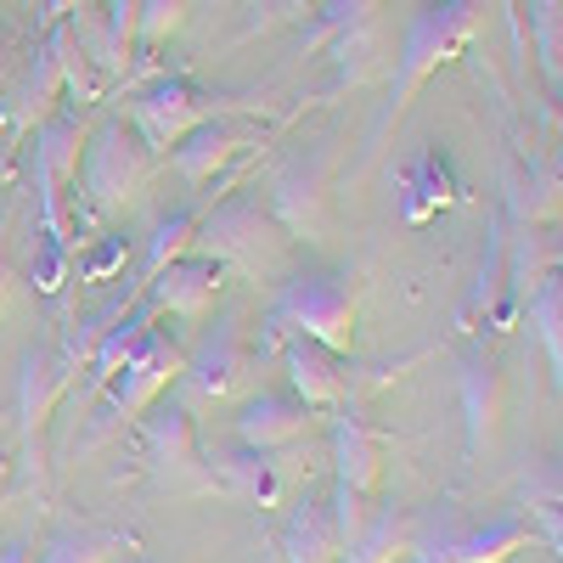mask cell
Returning a JSON list of instances; mask_svg holds the SVG:
<instances>
[{
	"label": "cell",
	"instance_id": "cell-1",
	"mask_svg": "<svg viewBox=\"0 0 563 563\" xmlns=\"http://www.w3.org/2000/svg\"><path fill=\"white\" fill-rule=\"evenodd\" d=\"M479 29V0H429L422 12L406 18V34H400V57H395V90H389V108L372 130V141H384L389 124L406 119V108L417 102V90L429 85L434 68H445L467 40Z\"/></svg>",
	"mask_w": 563,
	"mask_h": 563
},
{
	"label": "cell",
	"instance_id": "cell-2",
	"mask_svg": "<svg viewBox=\"0 0 563 563\" xmlns=\"http://www.w3.org/2000/svg\"><path fill=\"white\" fill-rule=\"evenodd\" d=\"M288 249H294V238L254 198L214 203L192 231V254H203L225 271H243V276H282L288 271Z\"/></svg>",
	"mask_w": 563,
	"mask_h": 563
},
{
	"label": "cell",
	"instance_id": "cell-3",
	"mask_svg": "<svg viewBox=\"0 0 563 563\" xmlns=\"http://www.w3.org/2000/svg\"><path fill=\"white\" fill-rule=\"evenodd\" d=\"M79 180H85V198L97 203L102 214H124L153 180V147L141 141L135 124H124L113 113V119H102L97 130L85 135Z\"/></svg>",
	"mask_w": 563,
	"mask_h": 563
},
{
	"label": "cell",
	"instance_id": "cell-4",
	"mask_svg": "<svg viewBox=\"0 0 563 563\" xmlns=\"http://www.w3.org/2000/svg\"><path fill=\"white\" fill-rule=\"evenodd\" d=\"M378 479H384V434L372 429L366 417L344 411L333 422V501H327L344 547L361 536L366 512H372V496H378Z\"/></svg>",
	"mask_w": 563,
	"mask_h": 563
},
{
	"label": "cell",
	"instance_id": "cell-5",
	"mask_svg": "<svg viewBox=\"0 0 563 563\" xmlns=\"http://www.w3.org/2000/svg\"><path fill=\"white\" fill-rule=\"evenodd\" d=\"M74 378L79 366L57 344H29L18 355V445L29 462V490L45 485V429H52V411L63 406Z\"/></svg>",
	"mask_w": 563,
	"mask_h": 563
},
{
	"label": "cell",
	"instance_id": "cell-6",
	"mask_svg": "<svg viewBox=\"0 0 563 563\" xmlns=\"http://www.w3.org/2000/svg\"><path fill=\"white\" fill-rule=\"evenodd\" d=\"M186 372V350L169 339V333H158V327H147L141 333V344L124 355V366L113 372V384L102 389L108 395V417L90 429L85 440H102L108 429H130V422H141L153 406H158V395Z\"/></svg>",
	"mask_w": 563,
	"mask_h": 563
},
{
	"label": "cell",
	"instance_id": "cell-7",
	"mask_svg": "<svg viewBox=\"0 0 563 563\" xmlns=\"http://www.w3.org/2000/svg\"><path fill=\"white\" fill-rule=\"evenodd\" d=\"M141 462H147V474L175 490V496H209L220 490L214 485V467L203 462V445H198V422L180 400L169 406H153L141 417Z\"/></svg>",
	"mask_w": 563,
	"mask_h": 563
},
{
	"label": "cell",
	"instance_id": "cell-8",
	"mask_svg": "<svg viewBox=\"0 0 563 563\" xmlns=\"http://www.w3.org/2000/svg\"><path fill=\"white\" fill-rule=\"evenodd\" d=\"M355 288L350 276H333V271H316V276H294L276 299V327H294L299 339H316L321 350L344 355L355 344Z\"/></svg>",
	"mask_w": 563,
	"mask_h": 563
},
{
	"label": "cell",
	"instance_id": "cell-9",
	"mask_svg": "<svg viewBox=\"0 0 563 563\" xmlns=\"http://www.w3.org/2000/svg\"><path fill=\"white\" fill-rule=\"evenodd\" d=\"M333 147L294 153L271 175V214L294 243H321L333 231Z\"/></svg>",
	"mask_w": 563,
	"mask_h": 563
},
{
	"label": "cell",
	"instance_id": "cell-10",
	"mask_svg": "<svg viewBox=\"0 0 563 563\" xmlns=\"http://www.w3.org/2000/svg\"><path fill=\"white\" fill-rule=\"evenodd\" d=\"M249 102H225V97H203V90L192 79H153L147 90H135V108H130V124L141 130V141H147L153 153H169L180 135H192L198 124L209 119H225V113H238Z\"/></svg>",
	"mask_w": 563,
	"mask_h": 563
},
{
	"label": "cell",
	"instance_id": "cell-11",
	"mask_svg": "<svg viewBox=\"0 0 563 563\" xmlns=\"http://www.w3.org/2000/svg\"><path fill=\"white\" fill-rule=\"evenodd\" d=\"M530 519L507 512V519H490L485 530H456V525H434V530H417L411 525V563H507L512 552L530 547Z\"/></svg>",
	"mask_w": 563,
	"mask_h": 563
},
{
	"label": "cell",
	"instance_id": "cell-12",
	"mask_svg": "<svg viewBox=\"0 0 563 563\" xmlns=\"http://www.w3.org/2000/svg\"><path fill=\"white\" fill-rule=\"evenodd\" d=\"M243 372H249V333H243V316L225 310L198 339V350H186V372H180V378H186V389L203 395V400H225V395H238Z\"/></svg>",
	"mask_w": 563,
	"mask_h": 563
},
{
	"label": "cell",
	"instance_id": "cell-13",
	"mask_svg": "<svg viewBox=\"0 0 563 563\" xmlns=\"http://www.w3.org/2000/svg\"><path fill=\"white\" fill-rule=\"evenodd\" d=\"M68 40H74L68 18H63V23H45V40L34 45V63L23 68V79H12V90H7V124H12L18 135L34 130V124H45V119L57 113L63 52H68Z\"/></svg>",
	"mask_w": 563,
	"mask_h": 563
},
{
	"label": "cell",
	"instance_id": "cell-14",
	"mask_svg": "<svg viewBox=\"0 0 563 563\" xmlns=\"http://www.w3.org/2000/svg\"><path fill=\"white\" fill-rule=\"evenodd\" d=\"M225 265H214V260H203V254H180L169 271H158L153 282H147V310L153 316H175V321H203L209 310H214V299H220V288H225Z\"/></svg>",
	"mask_w": 563,
	"mask_h": 563
},
{
	"label": "cell",
	"instance_id": "cell-15",
	"mask_svg": "<svg viewBox=\"0 0 563 563\" xmlns=\"http://www.w3.org/2000/svg\"><path fill=\"white\" fill-rule=\"evenodd\" d=\"M395 186H400V220L406 225H422V220H434L440 209H451L462 198V175L451 164V153L440 147H417L400 169H395Z\"/></svg>",
	"mask_w": 563,
	"mask_h": 563
},
{
	"label": "cell",
	"instance_id": "cell-16",
	"mask_svg": "<svg viewBox=\"0 0 563 563\" xmlns=\"http://www.w3.org/2000/svg\"><path fill=\"white\" fill-rule=\"evenodd\" d=\"M316 429V411L294 395H254L238 406V417H231V434H238V445H254V451H288L294 440H305Z\"/></svg>",
	"mask_w": 563,
	"mask_h": 563
},
{
	"label": "cell",
	"instance_id": "cell-17",
	"mask_svg": "<svg viewBox=\"0 0 563 563\" xmlns=\"http://www.w3.org/2000/svg\"><path fill=\"white\" fill-rule=\"evenodd\" d=\"M456 395H462V417H467V451H485L496 440V422L507 406V384H501V366L485 350H467L456 361Z\"/></svg>",
	"mask_w": 563,
	"mask_h": 563
},
{
	"label": "cell",
	"instance_id": "cell-18",
	"mask_svg": "<svg viewBox=\"0 0 563 563\" xmlns=\"http://www.w3.org/2000/svg\"><path fill=\"white\" fill-rule=\"evenodd\" d=\"M214 467V485L225 496H243L254 507H276L282 496H288V462H282L276 451H254V445H231V451H214L209 456Z\"/></svg>",
	"mask_w": 563,
	"mask_h": 563
},
{
	"label": "cell",
	"instance_id": "cell-19",
	"mask_svg": "<svg viewBox=\"0 0 563 563\" xmlns=\"http://www.w3.org/2000/svg\"><path fill=\"white\" fill-rule=\"evenodd\" d=\"M282 372H288V389L321 411V406H344V372H339V355L321 350L316 339H288L282 344Z\"/></svg>",
	"mask_w": 563,
	"mask_h": 563
},
{
	"label": "cell",
	"instance_id": "cell-20",
	"mask_svg": "<svg viewBox=\"0 0 563 563\" xmlns=\"http://www.w3.org/2000/svg\"><path fill=\"white\" fill-rule=\"evenodd\" d=\"M243 147H249V135H243L238 124H231V119H209V124H198L192 135H180L169 153H175V169H180L186 180H192V186H209Z\"/></svg>",
	"mask_w": 563,
	"mask_h": 563
},
{
	"label": "cell",
	"instance_id": "cell-21",
	"mask_svg": "<svg viewBox=\"0 0 563 563\" xmlns=\"http://www.w3.org/2000/svg\"><path fill=\"white\" fill-rule=\"evenodd\" d=\"M344 552L339 530H333V512H327V501H310L299 496L288 525H282V563H333Z\"/></svg>",
	"mask_w": 563,
	"mask_h": 563
},
{
	"label": "cell",
	"instance_id": "cell-22",
	"mask_svg": "<svg viewBox=\"0 0 563 563\" xmlns=\"http://www.w3.org/2000/svg\"><path fill=\"white\" fill-rule=\"evenodd\" d=\"M119 552H135V536L97 530V525H57L40 547V563H113Z\"/></svg>",
	"mask_w": 563,
	"mask_h": 563
},
{
	"label": "cell",
	"instance_id": "cell-23",
	"mask_svg": "<svg viewBox=\"0 0 563 563\" xmlns=\"http://www.w3.org/2000/svg\"><path fill=\"white\" fill-rule=\"evenodd\" d=\"M411 512L406 507H378V512H366V525L361 536L344 547V563H400L406 547H411Z\"/></svg>",
	"mask_w": 563,
	"mask_h": 563
},
{
	"label": "cell",
	"instance_id": "cell-24",
	"mask_svg": "<svg viewBox=\"0 0 563 563\" xmlns=\"http://www.w3.org/2000/svg\"><path fill=\"white\" fill-rule=\"evenodd\" d=\"M192 231H198V214H192V209H169V214L153 225L147 249H141V265H135V282H141V288H147L158 271H169L180 254H192Z\"/></svg>",
	"mask_w": 563,
	"mask_h": 563
},
{
	"label": "cell",
	"instance_id": "cell-25",
	"mask_svg": "<svg viewBox=\"0 0 563 563\" xmlns=\"http://www.w3.org/2000/svg\"><path fill=\"white\" fill-rule=\"evenodd\" d=\"M530 321H536V339L547 350V366H552V395L563 400V294H558V276H547L536 288Z\"/></svg>",
	"mask_w": 563,
	"mask_h": 563
},
{
	"label": "cell",
	"instance_id": "cell-26",
	"mask_svg": "<svg viewBox=\"0 0 563 563\" xmlns=\"http://www.w3.org/2000/svg\"><path fill=\"white\" fill-rule=\"evenodd\" d=\"M378 7H384V0H321V18L305 34V52H321L327 40H344V34L366 29V18L378 12Z\"/></svg>",
	"mask_w": 563,
	"mask_h": 563
},
{
	"label": "cell",
	"instance_id": "cell-27",
	"mask_svg": "<svg viewBox=\"0 0 563 563\" xmlns=\"http://www.w3.org/2000/svg\"><path fill=\"white\" fill-rule=\"evenodd\" d=\"M530 29L547 79H563V0H530Z\"/></svg>",
	"mask_w": 563,
	"mask_h": 563
},
{
	"label": "cell",
	"instance_id": "cell-28",
	"mask_svg": "<svg viewBox=\"0 0 563 563\" xmlns=\"http://www.w3.org/2000/svg\"><path fill=\"white\" fill-rule=\"evenodd\" d=\"M186 0H141V23H135V45L141 52H158V45L180 29Z\"/></svg>",
	"mask_w": 563,
	"mask_h": 563
},
{
	"label": "cell",
	"instance_id": "cell-29",
	"mask_svg": "<svg viewBox=\"0 0 563 563\" xmlns=\"http://www.w3.org/2000/svg\"><path fill=\"white\" fill-rule=\"evenodd\" d=\"M530 525H536V536L547 541V552L563 558V507H558V501H536V507H530Z\"/></svg>",
	"mask_w": 563,
	"mask_h": 563
},
{
	"label": "cell",
	"instance_id": "cell-30",
	"mask_svg": "<svg viewBox=\"0 0 563 563\" xmlns=\"http://www.w3.org/2000/svg\"><path fill=\"white\" fill-rule=\"evenodd\" d=\"M124 260H130V249H124V238H119V243H108L97 260L79 265V282H108L113 271H124Z\"/></svg>",
	"mask_w": 563,
	"mask_h": 563
},
{
	"label": "cell",
	"instance_id": "cell-31",
	"mask_svg": "<svg viewBox=\"0 0 563 563\" xmlns=\"http://www.w3.org/2000/svg\"><path fill=\"white\" fill-rule=\"evenodd\" d=\"M530 490H536V501H558V507H563V456H558L552 467H541Z\"/></svg>",
	"mask_w": 563,
	"mask_h": 563
},
{
	"label": "cell",
	"instance_id": "cell-32",
	"mask_svg": "<svg viewBox=\"0 0 563 563\" xmlns=\"http://www.w3.org/2000/svg\"><path fill=\"white\" fill-rule=\"evenodd\" d=\"M12 282H18V271H12V254H7V220H0V316H7Z\"/></svg>",
	"mask_w": 563,
	"mask_h": 563
},
{
	"label": "cell",
	"instance_id": "cell-33",
	"mask_svg": "<svg viewBox=\"0 0 563 563\" xmlns=\"http://www.w3.org/2000/svg\"><path fill=\"white\" fill-rule=\"evenodd\" d=\"M12 74H18V52H12V40H7V29H0V108H7V90H12Z\"/></svg>",
	"mask_w": 563,
	"mask_h": 563
},
{
	"label": "cell",
	"instance_id": "cell-34",
	"mask_svg": "<svg viewBox=\"0 0 563 563\" xmlns=\"http://www.w3.org/2000/svg\"><path fill=\"white\" fill-rule=\"evenodd\" d=\"M34 552H40V547H34L29 536H18V541H7V547H0V563H40Z\"/></svg>",
	"mask_w": 563,
	"mask_h": 563
},
{
	"label": "cell",
	"instance_id": "cell-35",
	"mask_svg": "<svg viewBox=\"0 0 563 563\" xmlns=\"http://www.w3.org/2000/svg\"><path fill=\"white\" fill-rule=\"evenodd\" d=\"M68 7H74V0H45V12H40V18H45V23H63Z\"/></svg>",
	"mask_w": 563,
	"mask_h": 563
},
{
	"label": "cell",
	"instance_id": "cell-36",
	"mask_svg": "<svg viewBox=\"0 0 563 563\" xmlns=\"http://www.w3.org/2000/svg\"><path fill=\"white\" fill-rule=\"evenodd\" d=\"M0 501H7V451H0Z\"/></svg>",
	"mask_w": 563,
	"mask_h": 563
},
{
	"label": "cell",
	"instance_id": "cell-37",
	"mask_svg": "<svg viewBox=\"0 0 563 563\" xmlns=\"http://www.w3.org/2000/svg\"><path fill=\"white\" fill-rule=\"evenodd\" d=\"M282 7H321V0H282Z\"/></svg>",
	"mask_w": 563,
	"mask_h": 563
},
{
	"label": "cell",
	"instance_id": "cell-38",
	"mask_svg": "<svg viewBox=\"0 0 563 563\" xmlns=\"http://www.w3.org/2000/svg\"><path fill=\"white\" fill-rule=\"evenodd\" d=\"M558 265H563V243H558Z\"/></svg>",
	"mask_w": 563,
	"mask_h": 563
},
{
	"label": "cell",
	"instance_id": "cell-39",
	"mask_svg": "<svg viewBox=\"0 0 563 563\" xmlns=\"http://www.w3.org/2000/svg\"><path fill=\"white\" fill-rule=\"evenodd\" d=\"M214 7H231V0H214Z\"/></svg>",
	"mask_w": 563,
	"mask_h": 563
},
{
	"label": "cell",
	"instance_id": "cell-40",
	"mask_svg": "<svg viewBox=\"0 0 563 563\" xmlns=\"http://www.w3.org/2000/svg\"><path fill=\"white\" fill-rule=\"evenodd\" d=\"M558 294H563V276H558Z\"/></svg>",
	"mask_w": 563,
	"mask_h": 563
}]
</instances>
